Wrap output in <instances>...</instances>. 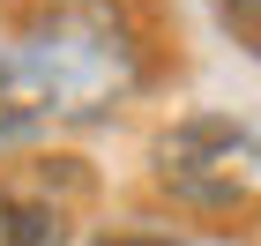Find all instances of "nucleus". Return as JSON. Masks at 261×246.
I'll use <instances>...</instances> for the list:
<instances>
[{
    "mask_svg": "<svg viewBox=\"0 0 261 246\" xmlns=\"http://www.w3.org/2000/svg\"><path fill=\"white\" fill-rule=\"evenodd\" d=\"M149 179L187 216H239L261 202V134L224 112H187L149 142Z\"/></svg>",
    "mask_w": 261,
    "mask_h": 246,
    "instance_id": "f257e3e1",
    "label": "nucleus"
},
{
    "mask_svg": "<svg viewBox=\"0 0 261 246\" xmlns=\"http://www.w3.org/2000/svg\"><path fill=\"white\" fill-rule=\"evenodd\" d=\"M82 202H90V179L67 157L8 179L0 186V246H75Z\"/></svg>",
    "mask_w": 261,
    "mask_h": 246,
    "instance_id": "f03ea898",
    "label": "nucleus"
},
{
    "mask_svg": "<svg viewBox=\"0 0 261 246\" xmlns=\"http://www.w3.org/2000/svg\"><path fill=\"white\" fill-rule=\"evenodd\" d=\"M53 120H67V97L53 82V67H45V52L38 45H8L0 52V149L45 134Z\"/></svg>",
    "mask_w": 261,
    "mask_h": 246,
    "instance_id": "7ed1b4c3",
    "label": "nucleus"
},
{
    "mask_svg": "<svg viewBox=\"0 0 261 246\" xmlns=\"http://www.w3.org/2000/svg\"><path fill=\"white\" fill-rule=\"evenodd\" d=\"M90 246H194V239H179V231H164V224H105Z\"/></svg>",
    "mask_w": 261,
    "mask_h": 246,
    "instance_id": "20e7f679",
    "label": "nucleus"
},
{
    "mask_svg": "<svg viewBox=\"0 0 261 246\" xmlns=\"http://www.w3.org/2000/svg\"><path fill=\"white\" fill-rule=\"evenodd\" d=\"M217 15H224V30L261 60V0H217Z\"/></svg>",
    "mask_w": 261,
    "mask_h": 246,
    "instance_id": "39448f33",
    "label": "nucleus"
}]
</instances>
